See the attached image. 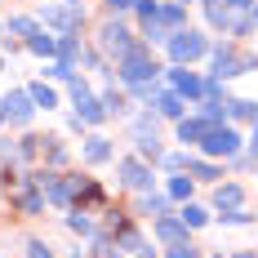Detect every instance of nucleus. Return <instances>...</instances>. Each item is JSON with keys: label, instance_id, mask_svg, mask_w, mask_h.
<instances>
[{"label": "nucleus", "instance_id": "obj_1", "mask_svg": "<svg viewBox=\"0 0 258 258\" xmlns=\"http://www.w3.org/2000/svg\"><path fill=\"white\" fill-rule=\"evenodd\" d=\"M116 76H120V85H129L138 98H152L156 80H160V67H156V58H152L147 45H134V49L116 62Z\"/></svg>", "mask_w": 258, "mask_h": 258}, {"label": "nucleus", "instance_id": "obj_2", "mask_svg": "<svg viewBox=\"0 0 258 258\" xmlns=\"http://www.w3.org/2000/svg\"><path fill=\"white\" fill-rule=\"evenodd\" d=\"M165 45H169V58H174L178 67H187V62H196V58H205V53H209V36L182 27V31H174V36L165 40Z\"/></svg>", "mask_w": 258, "mask_h": 258}, {"label": "nucleus", "instance_id": "obj_3", "mask_svg": "<svg viewBox=\"0 0 258 258\" xmlns=\"http://www.w3.org/2000/svg\"><path fill=\"white\" fill-rule=\"evenodd\" d=\"M134 45H138V40H134V31H129L120 18H107V23L98 27V49H103L107 58H116V62H120Z\"/></svg>", "mask_w": 258, "mask_h": 258}, {"label": "nucleus", "instance_id": "obj_4", "mask_svg": "<svg viewBox=\"0 0 258 258\" xmlns=\"http://www.w3.org/2000/svg\"><path fill=\"white\" fill-rule=\"evenodd\" d=\"M40 23L53 27L58 36H72L80 23H85V9H80V0H62V5H45L40 9Z\"/></svg>", "mask_w": 258, "mask_h": 258}, {"label": "nucleus", "instance_id": "obj_5", "mask_svg": "<svg viewBox=\"0 0 258 258\" xmlns=\"http://www.w3.org/2000/svg\"><path fill=\"white\" fill-rule=\"evenodd\" d=\"M240 143H245V138H240L232 125H214V129L205 134V143H201V152H205L209 160H214V156L232 160V156H240Z\"/></svg>", "mask_w": 258, "mask_h": 258}, {"label": "nucleus", "instance_id": "obj_6", "mask_svg": "<svg viewBox=\"0 0 258 258\" xmlns=\"http://www.w3.org/2000/svg\"><path fill=\"white\" fill-rule=\"evenodd\" d=\"M116 174H120V182H125L129 191H152V187H156V174H152V165H147L143 156L116 160Z\"/></svg>", "mask_w": 258, "mask_h": 258}, {"label": "nucleus", "instance_id": "obj_7", "mask_svg": "<svg viewBox=\"0 0 258 258\" xmlns=\"http://www.w3.org/2000/svg\"><path fill=\"white\" fill-rule=\"evenodd\" d=\"M31 116H36L31 94H27V89H9V94H5V120H9V125H31Z\"/></svg>", "mask_w": 258, "mask_h": 258}, {"label": "nucleus", "instance_id": "obj_8", "mask_svg": "<svg viewBox=\"0 0 258 258\" xmlns=\"http://www.w3.org/2000/svg\"><path fill=\"white\" fill-rule=\"evenodd\" d=\"M152 232H156V240H160L165 249H169V245H182V240H191V227L182 223L178 214H165V218H156Z\"/></svg>", "mask_w": 258, "mask_h": 258}, {"label": "nucleus", "instance_id": "obj_9", "mask_svg": "<svg viewBox=\"0 0 258 258\" xmlns=\"http://www.w3.org/2000/svg\"><path fill=\"white\" fill-rule=\"evenodd\" d=\"M169 85H174V94H182V98H205V80L196 76V72H187V67H169Z\"/></svg>", "mask_w": 258, "mask_h": 258}, {"label": "nucleus", "instance_id": "obj_10", "mask_svg": "<svg viewBox=\"0 0 258 258\" xmlns=\"http://www.w3.org/2000/svg\"><path fill=\"white\" fill-rule=\"evenodd\" d=\"M240 76V49L236 45H218L214 49V80H236Z\"/></svg>", "mask_w": 258, "mask_h": 258}, {"label": "nucleus", "instance_id": "obj_11", "mask_svg": "<svg viewBox=\"0 0 258 258\" xmlns=\"http://www.w3.org/2000/svg\"><path fill=\"white\" fill-rule=\"evenodd\" d=\"M214 209H245V187L240 182H218L214 187Z\"/></svg>", "mask_w": 258, "mask_h": 258}, {"label": "nucleus", "instance_id": "obj_12", "mask_svg": "<svg viewBox=\"0 0 258 258\" xmlns=\"http://www.w3.org/2000/svg\"><path fill=\"white\" fill-rule=\"evenodd\" d=\"M169 209H174L169 191H138V214H147V218H165Z\"/></svg>", "mask_w": 258, "mask_h": 258}, {"label": "nucleus", "instance_id": "obj_13", "mask_svg": "<svg viewBox=\"0 0 258 258\" xmlns=\"http://www.w3.org/2000/svg\"><path fill=\"white\" fill-rule=\"evenodd\" d=\"M214 129V120H205V116H182L178 120V143H205V134Z\"/></svg>", "mask_w": 258, "mask_h": 258}, {"label": "nucleus", "instance_id": "obj_14", "mask_svg": "<svg viewBox=\"0 0 258 258\" xmlns=\"http://www.w3.org/2000/svg\"><path fill=\"white\" fill-rule=\"evenodd\" d=\"M182 103H187V98L174 94V89H169V94H152V111L165 116V120H182Z\"/></svg>", "mask_w": 258, "mask_h": 258}, {"label": "nucleus", "instance_id": "obj_15", "mask_svg": "<svg viewBox=\"0 0 258 258\" xmlns=\"http://www.w3.org/2000/svg\"><path fill=\"white\" fill-rule=\"evenodd\" d=\"M160 23H165L169 36L182 31V27H187V5H178V0H160Z\"/></svg>", "mask_w": 258, "mask_h": 258}, {"label": "nucleus", "instance_id": "obj_16", "mask_svg": "<svg viewBox=\"0 0 258 258\" xmlns=\"http://www.w3.org/2000/svg\"><path fill=\"white\" fill-rule=\"evenodd\" d=\"M76 116L85 120V125H103V120H107V107H103V98L89 94V98H80V103H76Z\"/></svg>", "mask_w": 258, "mask_h": 258}, {"label": "nucleus", "instance_id": "obj_17", "mask_svg": "<svg viewBox=\"0 0 258 258\" xmlns=\"http://www.w3.org/2000/svg\"><path fill=\"white\" fill-rule=\"evenodd\" d=\"M85 160H89V165H107V160H111V143H107L103 134H89V138H85Z\"/></svg>", "mask_w": 258, "mask_h": 258}, {"label": "nucleus", "instance_id": "obj_18", "mask_svg": "<svg viewBox=\"0 0 258 258\" xmlns=\"http://www.w3.org/2000/svg\"><path fill=\"white\" fill-rule=\"evenodd\" d=\"M27 49L36 53V58H58V36H49V31L40 27V31H36V36L27 40Z\"/></svg>", "mask_w": 258, "mask_h": 258}, {"label": "nucleus", "instance_id": "obj_19", "mask_svg": "<svg viewBox=\"0 0 258 258\" xmlns=\"http://www.w3.org/2000/svg\"><path fill=\"white\" fill-rule=\"evenodd\" d=\"M156 129H160V116H156L152 107H147L143 116H134V125H129V134H134V143H138V138H156Z\"/></svg>", "mask_w": 258, "mask_h": 258}, {"label": "nucleus", "instance_id": "obj_20", "mask_svg": "<svg viewBox=\"0 0 258 258\" xmlns=\"http://www.w3.org/2000/svg\"><path fill=\"white\" fill-rule=\"evenodd\" d=\"M80 58H85V45H80L76 36H58V62H67V67H76Z\"/></svg>", "mask_w": 258, "mask_h": 258}, {"label": "nucleus", "instance_id": "obj_21", "mask_svg": "<svg viewBox=\"0 0 258 258\" xmlns=\"http://www.w3.org/2000/svg\"><path fill=\"white\" fill-rule=\"evenodd\" d=\"M45 205H49V201H45V191H40V187H31V191H23V196H18V209H23L27 218L45 214Z\"/></svg>", "mask_w": 258, "mask_h": 258}, {"label": "nucleus", "instance_id": "obj_22", "mask_svg": "<svg viewBox=\"0 0 258 258\" xmlns=\"http://www.w3.org/2000/svg\"><path fill=\"white\" fill-rule=\"evenodd\" d=\"M227 116H232V120H249V125H258V103H249V98H232V103H227Z\"/></svg>", "mask_w": 258, "mask_h": 258}, {"label": "nucleus", "instance_id": "obj_23", "mask_svg": "<svg viewBox=\"0 0 258 258\" xmlns=\"http://www.w3.org/2000/svg\"><path fill=\"white\" fill-rule=\"evenodd\" d=\"M187 174H191L196 182H214V178H223V165H214V160H201V156H196Z\"/></svg>", "mask_w": 258, "mask_h": 258}, {"label": "nucleus", "instance_id": "obj_24", "mask_svg": "<svg viewBox=\"0 0 258 258\" xmlns=\"http://www.w3.org/2000/svg\"><path fill=\"white\" fill-rule=\"evenodd\" d=\"M27 94H31V103H36V107H45V111H53V107H58V94H53V89L45 85V80L27 85Z\"/></svg>", "mask_w": 258, "mask_h": 258}, {"label": "nucleus", "instance_id": "obj_25", "mask_svg": "<svg viewBox=\"0 0 258 258\" xmlns=\"http://www.w3.org/2000/svg\"><path fill=\"white\" fill-rule=\"evenodd\" d=\"M178 218L187 223V227H205V223H209V209H205V205H196V201H187V205L178 209Z\"/></svg>", "mask_w": 258, "mask_h": 258}, {"label": "nucleus", "instance_id": "obj_26", "mask_svg": "<svg viewBox=\"0 0 258 258\" xmlns=\"http://www.w3.org/2000/svg\"><path fill=\"white\" fill-rule=\"evenodd\" d=\"M67 227H72V232H76V236H94V232H98V227H94V218L85 214V205H80V209H72V214H67Z\"/></svg>", "mask_w": 258, "mask_h": 258}, {"label": "nucleus", "instance_id": "obj_27", "mask_svg": "<svg viewBox=\"0 0 258 258\" xmlns=\"http://www.w3.org/2000/svg\"><path fill=\"white\" fill-rule=\"evenodd\" d=\"M5 31H9V36H23V45H27V40L40 31V18H9V27H5Z\"/></svg>", "mask_w": 258, "mask_h": 258}, {"label": "nucleus", "instance_id": "obj_28", "mask_svg": "<svg viewBox=\"0 0 258 258\" xmlns=\"http://www.w3.org/2000/svg\"><path fill=\"white\" fill-rule=\"evenodd\" d=\"M103 107H107V116H129V111H134V103H129L125 94H116V89L103 94Z\"/></svg>", "mask_w": 258, "mask_h": 258}, {"label": "nucleus", "instance_id": "obj_29", "mask_svg": "<svg viewBox=\"0 0 258 258\" xmlns=\"http://www.w3.org/2000/svg\"><path fill=\"white\" fill-rule=\"evenodd\" d=\"M191 182H196V178H182V174H174V178L165 182L169 201H191Z\"/></svg>", "mask_w": 258, "mask_h": 258}, {"label": "nucleus", "instance_id": "obj_30", "mask_svg": "<svg viewBox=\"0 0 258 258\" xmlns=\"http://www.w3.org/2000/svg\"><path fill=\"white\" fill-rule=\"evenodd\" d=\"M191 160H196L191 152H169V156H160V165H165L169 174H182V169H191Z\"/></svg>", "mask_w": 258, "mask_h": 258}, {"label": "nucleus", "instance_id": "obj_31", "mask_svg": "<svg viewBox=\"0 0 258 258\" xmlns=\"http://www.w3.org/2000/svg\"><path fill=\"white\" fill-rule=\"evenodd\" d=\"M218 223H223V227H249V223H254V214H249V209H223V214H218Z\"/></svg>", "mask_w": 258, "mask_h": 258}, {"label": "nucleus", "instance_id": "obj_32", "mask_svg": "<svg viewBox=\"0 0 258 258\" xmlns=\"http://www.w3.org/2000/svg\"><path fill=\"white\" fill-rule=\"evenodd\" d=\"M138 156H143V160H152V165H156V160L165 156V152H160V138H138Z\"/></svg>", "mask_w": 258, "mask_h": 258}, {"label": "nucleus", "instance_id": "obj_33", "mask_svg": "<svg viewBox=\"0 0 258 258\" xmlns=\"http://www.w3.org/2000/svg\"><path fill=\"white\" fill-rule=\"evenodd\" d=\"M165 258H201V249H196L191 240H182V245H169V249H165Z\"/></svg>", "mask_w": 258, "mask_h": 258}, {"label": "nucleus", "instance_id": "obj_34", "mask_svg": "<svg viewBox=\"0 0 258 258\" xmlns=\"http://www.w3.org/2000/svg\"><path fill=\"white\" fill-rule=\"evenodd\" d=\"M27 258H53L49 240H27Z\"/></svg>", "mask_w": 258, "mask_h": 258}, {"label": "nucleus", "instance_id": "obj_35", "mask_svg": "<svg viewBox=\"0 0 258 258\" xmlns=\"http://www.w3.org/2000/svg\"><path fill=\"white\" fill-rule=\"evenodd\" d=\"M134 9H138V18H143V23H152L156 14H160V0H138Z\"/></svg>", "mask_w": 258, "mask_h": 258}, {"label": "nucleus", "instance_id": "obj_36", "mask_svg": "<svg viewBox=\"0 0 258 258\" xmlns=\"http://www.w3.org/2000/svg\"><path fill=\"white\" fill-rule=\"evenodd\" d=\"M45 76H53V80H67V85H72V76H76V72H72L67 62H49V67H45Z\"/></svg>", "mask_w": 258, "mask_h": 258}, {"label": "nucleus", "instance_id": "obj_37", "mask_svg": "<svg viewBox=\"0 0 258 258\" xmlns=\"http://www.w3.org/2000/svg\"><path fill=\"white\" fill-rule=\"evenodd\" d=\"M249 72H258V53H240V76H249Z\"/></svg>", "mask_w": 258, "mask_h": 258}, {"label": "nucleus", "instance_id": "obj_38", "mask_svg": "<svg viewBox=\"0 0 258 258\" xmlns=\"http://www.w3.org/2000/svg\"><path fill=\"white\" fill-rule=\"evenodd\" d=\"M223 5H227V9H232V14H245V9H254L258 0H223Z\"/></svg>", "mask_w": 258, "mask_h": 258}, {"label": "nucleus", "instance_id": "obj_39", "mask_svg": "<svg viewBox=\"0 0 258 258\" xmlns=\"http://www.w3.org/2000/svg\"><path fill=\"white\" fill-rule=\"evenodd\" d=\"M134 5H138V0H107V9H111V14H125V9H134Z\"/></svg>", "mask_w": 258, "mask_h": 258}, {"label": "nucleus", "instance_id": "obj_40", "mask_svg": "<svg viewBox=\"0 0 258 258\" xmlns=\"http://www.w3.org/2000/svg\"><path fill=\"white\" fill-rule=\"evenodd\" d=\"M5 156L14 160V147H9V138H0V160H5Z\"/></svg>", "mask_w": 258, "mask_h": 258}, {"label": "nucleus", "instance_id": "obj_41", "mask_svg": "<svg viewBox=\"0 0 258 258\" xmlns=\"http://www.w3.org/2000/svg\"><path fill=\"white\" fill-rule=\"evenodd\" d=\"M249 156L258 160V125H254V138H249Z\"/></svg>", "mask_w": 258, "mask_h": 258}, {"label": "nucleus", "instance_id": "obj_42", "mask_svg": "<svg viewBox=\"0 0 258 258\" xmlns=\"http://www.w3.org/2000/svg\"><path fill=\"white\" fill-rule=\"evenodd\" d=\"M227 258H258L254 249H236V254H227Z\"/></svg>", "mask_w": 258, "mask_h": 258}, {"label": "nucleus", "instance_id": "obj_43", "mask_svg": "<svg viewBox=\"0 0 258 258\" xmlns=\"http://www.w3.org/2000/svg\"><path fill=\"white\" fill-rule=\"evenodd\" d=\"M0 125H5V98H0Z\"/></svg>", "mask_w": 258, "mask_h": 258}, {"label": "nucleus", "instance_id": "obj_44", "mask_svg": "<svg viewBox=\"0 0 258 258\" xmlns=\"http://www.w3.org/2000/svg\"><path fill=\"white\" fill-rule=\"evenodd\" d=\"M254 27H258V5H254Z\"/></svg>", "mask_w": 258, "mask_h": 258}, {"label": "nucleus", "instance_id": "obj_45", "mask_svg": "<svg viewBox=\"0 0 258 258\" xmlns=\"http://www.w3.org/2000/svg\"><path fill=\"white\" fill-rule=\"evenodd\" d=\"M0 67H5V53H0Z\"/></svg>", "mask_w": 258, "mask_h": 258}, {"label": "nucleus", "instance_id": "obj_46", "mask_svg": "<svg viewBox=\"0 0 258 258\" xmlns=\"http://www.w3.org/2000/svg\"><path fill=\"white\" fill-rule=\"evenodd\" d=\"M209 258H223V254H209Z\"/></svg>", "mask_w": 258, "mask_h": 258}, {"label": "nucleus", "instance_id": "obj_47", "mask_svg": "<svg viewBox=\"0 0 258 258\" xmlns=\"http://www.w3.org/2000/svg\"><path fill=\"white\" fill-rule=\"evenodd\" d=\"M178 5H187V0H178Z\"/></svg>", "mask_w": 258, "mask_h": 258}]
</instances>
